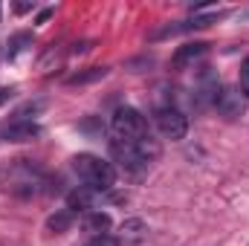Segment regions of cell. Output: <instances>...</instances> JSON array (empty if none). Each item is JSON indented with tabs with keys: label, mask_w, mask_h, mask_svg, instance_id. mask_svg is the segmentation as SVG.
Returning <instances> with one entry per match:
<instances>
[{
	"label": "cell",
	"mask_w": 249,
	"mask_h": 246,
	"mask_svg": "<svg viewBox=\"0 0 249 246\" xmlns=\"http://www.w3.org/2000/svg\"><path fill=\"white\" fill-rule=\"evenodd\" d=\"M72 171L78 174V180L90 191H110L116 185V168L93 154H78L72 157Z\"/></svg>",
	"instance_id": "6da1fadb"
},
{
	"label": "cell",
	"mask_w": 249,
	"mask_h": 246,
	"mask_svg": "<svg viewBox=\"0 0 249 246\" xmlns=\"http://www.w3.org/2000/svg\"><path fill=\"white\" fill-rule=\"evenodd\" d=\"M145 136H151L145 116L136 110V107H116L113 116H110V139H119L127 145H139Z\"/></svg>",
	"instance_id": "7a4b0ae2"
},
{
	"label": "cell",
	"mask_w": 249,
	"mask_h": 246,
	"mask_svg": "<svg viewBox=\"0 0 249 246\" xmlns=\"http://www.w3.org/2000/svg\"><path fill=\"white\" fill-rule=\"evenodd\" d=\"M154 124H157V130H160L165 139H171V142L186 139V133H188L186 113H183L180 107H174V105H160V107L154 110Z\"/></svg>",
	"instance_id": "3957f363"
},
{
	"label": "cell",
	"mask_w": 249,
	"mask_h": 246,
	"mask_svg": "<svg viewBox=\"0 0 249 246\" xmlns=\"http://www.w3.org/2000/svg\"><path fill=\"white\" fill-rule=\"evenodd\" d=\"M110 157L119 168H124L127 174H136V177L145 174V168H148V162L139 157V151L127 142H119V139H110Z\"/></svg>",
	"instance_id": "277c9868"
},
{
	"label": "cell",
	"mask_w": 249,
	"mask_h": 246,
	"mask_svg": "<svg viewBox=\"0 0 249 246\" xmlns=\"http://www.w3.org/2000/svg\"><path fill=\"white\" fill-rule=\"evenodd\" d=\"M214 105H217V110H220L226 119H235V116H241V113H244V99H241V93H238V90H232V87L217 90Z\"/></svg>",
	"instance_id": "5b68a950"
},
{
	"label": "cell",
	"mask_w": 249,
	"mask_h": 246,
	"mask_svg": "<svg viewBox=\"0 0 249 246\" xmlns=\"http://www.w3.org/2000/svg\"><path fill=\"white\" fill-rule=\"evenodd\" d=\"M38 136H41V127L35 122H15V124H9V127L0 130V139L3 142H32Z\"/></svg>",
	"instance_id": "8992f818"
},
{
	"label": "cell",
	"mask_w": 249,
	"mask_h": 246,
	"mask_svg": "<svg viewBox=\"0 0 249 246\" xmlns=\"http://www.w3.org/2000/svg\"><path fill=\"white\" fill-rule=\"evenodd\" d=\"M206 55H209V44H200V41L186 44V47H180V50L174 53V67H177V70H186L191 64H197L200 58H206Z\"/></svg>",
	"instance_id": "52a82bcc"
},
{
	"label": "cell",
	"mask_w": 249,
	"mask_h": 246,
	"mask_svg": "<svg viewBox=\"0 0 249 246\" xmlns=\"http://www.w3.org/2000/svg\"><path fill=\"white\" fill-rule=\"evenodd\" d=\"M110 226H113V223H110V214H105V211H87V214H84V232H90L93 238L107 235Z\"/></svg>",
	"instance_id": "ba28073f"
},
{
	"label": "cell",
	"mask_w": 249,
	"mask_h": 246,
	"mask_svg": "<svg viewBox=\"0 0 249 246\" xmlns=\"http://www.w3.org/2000/svg\"><path fill=\"white\" fill-rule=\"evenodd\" d=\"M72 217H75V214H72L70 209H61V211H55V214L47 220V229L55 232V235H61V232H67V229L72 226Z\"/></svg>",
	"instance_id": "9c48e42d"
},
{
	"label": "cell",
	"mask_w": 249,
	"mask_h": 246,
	"mask_svg": "<svg viewBox=\"0 0 249 246\" xmlns=\"http://www.w3.org/2000/svg\"><path fill=\"white\" fill-rule=\"evenodd\" d=\"M26 47H32V35H29V32H18V35H12V41H9V47H6V58H9V61L18 58Z\"/></svg>",
	"instance_id": "30bf717a"
},
{
	"label": "cell",
	"mask_w": 249,
	"mask_h": 246,
	"mask_svg": "<svg viewBox=\"0 0 249 246\" xmlns=\"http://www.w3.org/2000/svg\"><path fill=\"white\" fill-rule=\"evenodd\" d=\"M105 75H107V70H105V67H90V70H84V72L70 75V78H67V84H70V87H75V84H90V81H99V78H105Z\"/></svg>",
	"instance_id": "8fae6325"
},
{
	"label": "cell",
	"mask_w": 249,
	"mask_h": 246,
	"mask_svg": "<svg viewBox=\"0 0 249 246\" xmlns=\"http://www.w3.org/2000/svg\"><path fill=\"white\" fill-rule=\"evenodd\" d=\"M67 209H70L72 214L87 211V209H90V188H78V191H72V194L67 197Z\"/></svg>",
	"instance_id": "7c38bea8"
},
{
	"label": "cell",
	"mask_w": 249,
	"mask_h": 246,
	"mask_svg": "<svg viewBox=\"0 0 249 246\" xmlns=\"http://www.w3.org/2000/svg\"><path fill=\"white\" fill-rule=\"evenodd\" d=\"M142 229H145V226H142L139 220H127V223H122V232L127 235V238H139Z\"/></svg>",
	"instance_id": "4fadbf2b"
},
{
	"label": "cell",
	"mask_w": 249,
	"mask_h": 246,
	"mask_svg": "<svg viewBox=\"0 0 249 246\" xmlns=\"http://www.w3.org/2000/svg\"><path fill=\"white\" fill-rule=\"evenodd\" d=\"M241 90L249 96V58L241 64Z\"/></svg>",
	"instance_id": "5bb4252c"
},
{
	"label": "cell",
	"mask_w": 249,
	"mask_h": 246,
	"mask_svg": "<svg viewBox=\"0 0 249 246\" xmlns=\"http://www.w3.org/2000/svg\"><path fill=\"white\" fill-rule=\"evenodd\" d=\"M87 246H119V244H116L110 235H99V238H93V241H90Z\"/></svg>",
	"instance_id": "9a60e30c"
},
{
	"label": "cell",
	"mask_w": 249,
	"mask_h": 246,
	"mask_svg": "<svg viewBox=\"0 0 249 246\" xmlns=\"http://www.w3.org/2000/svg\"><path fill=\"white\" fill-rule=\"evenodd\" d=\"M12 93H15L12 87H0V105H3V102H9V99H12Z\"/></svg>",
	"instance_id": "2e32d148"
},
{
	"label": "cell",
	"mask_w": 249,
	"mask_h": 246,
	"mask_svg": "<svg viewBox=\"0 0 249 246\" xmlns=\"http://www.w3.org/2000/svg\"><path fill=\"white\" fill-rule=\"evenodd\" d=\"M35 9V3H15V12H29Z\"/></svg>",
	"instance_id": "e0dca14e"
},
{
	"label": "cell",
	"mask_w": 249,
	"mask_h": 246,
	"mask_svg": "<svg viewBox=\"0 0 249 246\" xmlns=\"http://www.w3.org/2000/svg\"><path fill=\"white\" fill-rule=\"evenodd\" d=\"M50 15H53V9H44V12L38 15V23H44V20H50Z\"/></svg>",
	"instance_id": "ac0fdd59"
}]
</instances>
